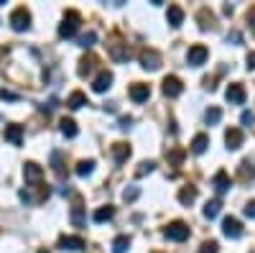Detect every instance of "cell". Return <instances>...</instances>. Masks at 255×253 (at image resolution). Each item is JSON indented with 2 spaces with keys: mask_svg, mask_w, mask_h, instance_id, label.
Wrapping results in <instances>:
<instances>
[{
  "mask_svg": "<svg viewBox=\"0 0 255 253\" xmlns=\"http://www.w3.org/2000/svg\"><path fill=\"white\" fill-rule=\"evenodd\" d=\"M79 20H82V15H79L77 10H67L64 20L59 23V36H61V38H72V36L77 33V28H79Z\"/></svg>",
  "mask_w": 255,
  "mask_h": 253,
  "instance_id": "cell-1",
  "label": "cell"
},
{
  "mask_svg": "<svg viewBox=\"0 0 255 253\" xmlns=\"http://www.w3.org/2000/svg\"><path fill=\"white\" fill-rule=\"evenodd\" d=\"M8 23H10L13 31H28V26H31V13H28L26 8H15V10L10 13V18H8Z\"/></svg>",
  "mask_w": 255,
  "mask_h": 253,
  "instance_id": "cell-2",
  "label": "cell"
},
{
  "mask_svg": "<svg viewBox=\"0 0 255 253\" xmlns=\"http://www.w3.org/2000/svg\"><path fill=\"white\" fill-rule=\"evenodd\" d=\"M163 236H166L168 241H174V243H181V241L189 238V225L181 223V220H176V223H171V225H166Z\"/></svg>",
  "mask_w": 255,
  "mask_h": 253,
  "instance_id": "cell-3",
  "label": "cell"
},
{
  "mask_svg": "<svg viewBox=\"0 0 255 253\" xmlns=\"http://www.w3.org/2000/svg\"><path fill=\"white\" fill-rule=\"evenodd\" d=\"M222 233H225V238H230V241H238V238L243 236L240 220H238V218H225V220H222Z\"/></svg>",
  "mask_w": 255,
  "mask_h": 253,
  "instance_id": "cell-4",
  "label": "cell"
},
{
  "mask_svg": "<svg viewBox=\"0 0 255 253\" xmlns=\"http://www.w3.org/2000/svg\"><path fill=\"white\" fill-rule=\"evenodd\" d=\"M207 56H209V51H207V46H202V44H194L189 49V54H186V61L191 67H202L204 61H207Z\"/></svg>",
  "mask_w": 255,
  "mask_h": 253,
  "instance_id": "cell-5",
  "label": "cell"
},
{
  "mask_svg": "<svg viewBox=\"0 0 255 253\" xmlns=\"http://www.w3.org/2000/svg\"><path fill=\"white\" fill-rule=\"evenodd\" d=\"M140 67L143 69H158L161 67V54L153 49H143L140 51Z\"/></svg>",
  "mask_w": 255,
  "mask_h": 253,
  "instance_id": "cell-6",
  "label": "cell"
},
{
  "mask_svg": "<svg viewBox=\"0 0 255 253\" xmlns=\"http://www.w3.org/2000/svg\"><path fill=\"white\" fill-rule=\"evenodd\" d=\"M225 97H227L230 105H243L245 102V87H243V84H238V82H232L230 87H227V92H225Z\"/></svg>",
  "mask_w": 255,
  "mask_h": 253,
  "instance_id": "cell-7",
  "label": "cell"
},
{
  "mask_svg": "<svg viewBox=\"0 0 255 253\" xmlns=\"http://www.w3.org/2000/svg\"><path fill=\"white\" fill-rule=\"evenodd\" d=\"M181 92H184V84H181L179 77H166L163 79V95L166 97H179Z\"/></svg>",
  "mask_w": 255,
  "mask_h": 253,
  "instance_id": "cell-8",
  "label": "cell"
},
{
  "mask_svg": "<svg viewBox=\"0 0 255 253\" xmlns=\"http://www.w3.org/2000/svg\"><path fill=\"white\" fill-rule=\"evenodd\" d=\"M23 177H26L28 184H38L41 179H44V169H41L38 164H33V161H28L23 166Z\"/></svg>",
  "mask_w": 255,
  "mask_h": 253,
  "instance_id": "cell-9",
  "label": "cell"
},
{
  "mask_svg": "<svg viewBox=\"0 0 255 253\" xmlns=\"http://www.w3.org/2000/svg\"><path fill=\"white\" fill-rule=\"evenodd\" d=\"M110 84H113V72L102 69V72L95 77V82H92V90H95V92H108Z\"/></svg>",
  "mask_w": 255,
  "mask_h": 253,
  "instance_id": "cell-10",
  "label": "cell"
},
{
  "mask_svg": "<svg viewBox=\"0 0 255 253\" xmlns=\"http://www.w3.org/2000/svg\"><path fill=\"white\" fill-rule=\"evenodd\" d=\"M3 136H5V141L13 143V146H20V143H23V128H20V125H15V123L5 125Z\"/></svg>",
  "mask_w": 255,
  "mask_h": 253,
  "instance_id": "cell-11",
  "label": "cell"
},
{
  "mask_svg": "<svg viewBox=\"0 0 255 253\" xmlns=\"http://www.w3.org/2000/svg\"><path fill=\"white\" fill-rule=\"evenodd\" d=\"M148 97H151V87H148V84H143V82L130 84V100L133 102H145Z\"/></svg>",
  "mask_w": 255,
  "mask_h": 253,
  "instance_id": "cell-12",
  "label": "cell"
},
{
  "mask_svg": "<svg viewBox=\"0 0 255 253\" xmlns=\"http://www.w3.org/2000/svg\"><path fill=\"white\" fill-rule=\"evenodd\" d=\"M59 248H64V251H82L84 241L79 236H61L59 238Z\"/></svg>",
  "mask_w": 255,
  "mask_h": 253,
  "instance_id": "cell-13",
  "label": "cell"
},
{
  "mask_svg": "<svg viewBox=\"0 0 255 253\" xmlns=\"http://www.w3.org/2000/svg\"><path fill=\"white\" fill-rule=\"evenodd\" d=\"M166 20H168V26H171V28H179V26L184 23V10H181L179 5H168Z\"/></svg>",
  "mask_w": 255,
  "mask_h": 253,
  "instance_id": "cell-14",
  "label": "cell"
},
{
  "mask_svg": "<svg viewBox=\"0 0 255 253\" xmlns=\"http://www.w3.org/2000/svg\"><path fill=\"white\" fill-rule=\"evenodd\" d=\"M243 131L240 128H230L227 133H225V143H227V149H232V151H235V149H240V146H243Z\"/></svg>",
  "mask_w": 255,
  "mask_h": 253,
  "instance_id": "cell-15",
  "label": "cell"
},
{
  "mask_svg": "<svg viewBox=\"0 0 255 253\" xmlns=\"http://www.w3.org/2000/svg\"><path fill=\"white\" fill-rule=\"evenodd\" d=\"M212 187H215L217 195H225L227 189H230V177H227V172H217L215 179H212Z\"/></svg>",
  "mask_w": 255,
  "mask_h": 253,
  "instance_id": "cell-16",
  "label": "cell"
},
{
  "mask_svg": "<svg viewBox=\"0 0 255 253\" xmlns=\"http://www.w3.org/2000/svg\"><path fill=\"white\" fill-rule=\"evenodd\" d=\"M128 156H130V146H128V143H115V146H113V159H115L118 164L128 161Z\"/></svg>",
  "mask_w": 255,
  "mask_h": 253,
  "instance_id": "cell-17",
  "label": "cell"
},
{
  "mask_svg": "<svg viewBox=\"0 0 255 253\" xmlns=\"http://www.w3.org/2000/svg\"><path fill=\"white\" fill-rule=\"evenodd\" d=\"M67 105H69L72 110H79V108H84V105H87V95L77 90V92H72V95L67 97Z\"/></svg>",
  "mask_w": 255,
  "mask_h": 253,
  "instance_id": "cell-18",
  "label": "cell"
},
{
  "mask_svg": "<svg viewBox=\"0 0 255 253\" xmlns=\"http://www.w3.org/2000/svg\"><path fill=\"white\" fill-rule=\"evenodd\" d=\"M113 215H115V207H110V205L97 207L95 210V223H108V220H113Z\"/></svg>",
  "mask_w": 255,
  "mask_h": 253,
  "instance_id": "cell-19",
  "label": "cell"
},
{
  "mask_svg": "<svg viewBox=\"0 0 255 253\" xmlns=\"http://www.w3.org/2000/svg\"><path fill=\"white\" fill-rule=\"evenodd\" d=\"M207 146H209V136L199 133V136H194V141H191V151H194V154H204Z\"/></svg>",
  "mask_w": 255,
  "mask_h": 253,
  "instance_id": "cell-20",
  "label": "cell"
},
{
  "mask_svg": "<svg viewBox=\"0 0 255 253\" xmlns=\"http://www.w3.org/2000/svg\"><path fill=\"white\" fill-rule=\"evenodd\" d=\"M95 64H97V59L90 54V56H84L82 61H79V77H87L92 69H95Z\"/></svg>",
  "mask_w": 255,
  "mask_h": 253,
  "instance_id": "cell-21",
  "label": "cell"
},
{
  "mask_svg": "<svg viewBox=\"0 0 255 253\" xmlns=\"http://www.w3.org/2000/svg\"><path fill=\"white\" fill-rule=\"evenodd\" d=\"M59 125H61V133L67 136V138H74V136L79 133V131H77V123H74L72 118H64V120H61Z\"/></svg>",
  "mask_w": 255,
  "mask_h": 253,
  "instance_id": "cell-22",
  "label": "cell"
},
{
  "mask_svg": "<svg viewBox=\"0 0 255 253\" xmlns=\"http://www.w3.org/2000/svg\"><path fill=\"white\" fill-rule=\"evenodd\" d=\"M194 200H197V189L194 187H184L181 192H179V202L181 205H191Z\"/></svg>",
  "mask_w": 255,
  "mask_h": 253,
  "instance_id": "cell-23",
  "label": "cell"
},
{
  "mask_svg": "<svg viewBox=\"0 0 255 253\" xmlns=\"http://www.w3.org/2000/svg\"><path fill=\"white\" fill-rule=\"evenodd\" d=\"M128 248H130V238H128V236H118L113 241V253H125Z\"/></svg>",
  "mask_w": 255,
  "mask_h": 253,
  "instance_id": "cell-24",
  "label": "cell"
},
{
  "mask_svg": "<svg viewBox=\"0 0 255 253\" xmlns=\"http://www.w3.org/2000/svg\"><path fill=\"white\" fill-rule=\"evenodd\" d=\"M220 207H222V202H220V200L207 202V205H204V218H209V220H212V218H217V215H220Z\"/></svg>",
  "mask_w": 255,
  "mask_h": 253,
  "instance_id": "cell-25",
  "label": "cell"
},
{
  "mask_svg": "<svg viewBox=\"0 0 255 253\" xmlns=\"http://www.w3.org/2000/svg\"><path fill=\"white\" fill-rule=\"evenodd\" d=\"M253 177H255V164H253V161H243V164H240V179L248 182V179H253Z\"/></svg>",
  "mask_w": 255,
  "mask_h": 253,
  "instance_id": "cell-26",
  "label": "cell"
},
{
  "mask_svg": "<svg viewBox=\"0 0 255 253\" xmlns=\"http://www.w3.org/2000/svg\"><path fill=\"white\" fill-rule=\"evenodd\" d=\"M72 223H74L77 228H84V207H82L79 202L72 207Z\"/></svg>",
  "mask_w": 255,
  "mask_h": 253,
  "instance_id": "cell-27",
  "label": "cell"
},
{
  "mask_svg": "<svg viewBox=\"0 0 255 253\" xmlns=\"http://www.w3.org/2000/svg\"><path fill=\"white\" fill-rule=\"evenodd\" d=\"M92 172H95V161H92V159L79 161V164H77V174H79V177H90Z\"/></svg>",
  "mask_w": 255,
  "mask_h": 253,
  "instance_id": "cell-28",
  "label": "cell"
},
{
  "mask_svg": "<svg viewBox=\"0 0 255 253\" xmlns=\"http://www.w3.org/2000/svg\"><path fill=\"white\" fill-rule=\"evenodd\" d=\"M204 120H207L209 125H217V123L222 120V110H220V108H209V110L204 113Z\"/></svg>",
  "mask_w": 255,
  "mask_h": 253,
  "instance_id": "cell-29",
  "label": "cell"
},
{
  "mask_svg": "<svg viewBox=\"0 0 255 253\" xmlns=\"http://www.w3.org/2000/svg\"><path fill=\"white\" fill-rule=\"evenodd\" d=\"M95 41H97V33L90 31V33H84V36L79 38V46H82V49H92V46H95Z\"/></svg>",
  "mask_w": 255,
  "mask_h": 253,
  "instance_id": "cell-30",
  "label": "cell"
},
{
  "mask_svg": "<svg viewBox=\"0 0 255 253\" xmlns=\"http://www.w3.org/2000/svg\"><path fill=\"white\" fill-rule=\"evenodd\" d=\"M153 169H156V164H153V161H143V164L135 169V177H145V174H151Z\"/></svg>",
  "mask_w": 255,
  "mask_h": 253,
  "instance_id": "cell-31",
  "label": "cell"
},
{
  "mask_svg": "<svg viewBox=\"0 0 255 253\" xmlns=\"http://www.w3.org/2000/svg\"><path fill=\"white\" fill-rule=\"evenodd\" d=\"M217 248H220V246H217V241H204V243L199 246V251H197V253H217Z\"/></svg>",
  "mask_w": 255,
  "mask_h": 253,
  "instance_id": "cell-32",
  "label": "cell"
},
{
  "mask_svg": "<svg viewBox=\"0 0 255 253\" xmlns=\"http://www.w3.org/2000/svg\"><path fill=\"white\" fill-rule=\"evenodd\" d=\"M138 195H140L138 187H128L125 192H123V200H125V202H133V200H138Z\"/></svg>",
  "mask_w": 255,
  "mask_h": 253,
  "instance_id": "cell-33",
  "label": "cell"
},
{
  "mask_svg": "<svg viewBox=\"0 0 255 253\" xmlns=\"http://www.w3.org/2000/svg\"><path fill=\"white\" fill-rule=\"evenodd\" d=\"M181 159H184V151L181 149H174L171 154H168V164H181Z\"/></svg>",
  "mask_w": 255,
  "mask_h": 253,
  "instance_id": "cell-34",
  "label": "cell"
},
{
  "mask_svg": "<svg viewBox=\"0 0 255 253\" xmlns=\"http://www.w3.org/2000/svg\"><path fill=\"white\" fill-rule=\"evenodd\" d=\"M245 218H250V220H255V200L245 205Z\"/></svg>",
  "mask_w": 255,
  "mask_h": 253,
  "instance_id": "cell-35",
  "label": "cell"
},
{
  "mask_svg": "<svg viewBox=\"0 0 255 253\" xmlns=\"http://www.w3.org/2000/svg\"><path fill=\"white\" fill-rule=\"evenodd\" d=\"M240 120H243V125H253V123H255V115H253V113H248V110H245V113H243V118H240Z\"/></svg>",
  "mask_w": 255,
  "mask_h": 253,
  "instance_id": "cell-36",
  "label": "cell"
},
{
  "mask_svg": "<svg viewBox=\"0 0 255 253\" xmlns=\"http://www.w3.org/2000/svg\"><path fill=\"white\" fill-rule=\"evenodd\" d=\"M248 23H250V28L255 31V8H250V10H248Z\"/></svg>",
  "mask_w": 255,
  "mask_h": 253,
  "instance_id": "cell-37",
  "label": "cell"
},
{
  "mask_svg": "<svg viewBox=\"0 0 255 253\" xmlns=\"http://www.w3.org/2000/svg\"><path fill=\"white\" fill-rule=\"evenodd\" d=\"M130 123H133V118H130V115H128V118L123 115V118H120V128H130Z\"/></svg>",
  "mask_w": 255,
  "mask_h": 253,
  "instance_id": "cell-38",
  "label": "cell"
},
{
  "mask_svg": "<svg viewBox=\"0 0 255 253\" xmlns=\"http://www.w3.org/2000/svg\"><path fill=\"white\" fill-rule=\"evenodd\" d=\"M245 61H248V69H255V51H250Z\"/></svg>",
  "mask_w": 255,
  "mask_h": 253,
  "instance_id": "cell-39",
  "label": "cell"
},
{
  "mask_svg": "<svg viewBox=\"0 0 255 253\" xmlns=\"http://www.w3.org/2000/svg\"><path fill=\"white\" fill-rule=\"evenodd\" d=\"M0 100H15V95L8 92V90H0Z\"/></svg>",
  "mask_w": 255,
  "mask_h": 253,
  "instance_id": "cell-40",
  "label": "cell"
}]
</instances>
